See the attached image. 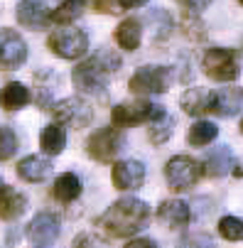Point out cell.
<instances>
[{
    "instance_id": "1",
    "label": "cell",
    "mask_w": 243,
    "mask_h": 248,
    "mask_svg": "<svg viewBox=\"0 0 243 248\" xmlns=\"http://www.w3.org/2000/svg\"><path fill=\"white\" fill-rule=\"evenodd\" d=\"M150 206L143 199L135 197H123L118 202H113L103 214L98 217V226L111 233L113 238H130L137 231H143L150 221Z\"/></svg>"
},
{
    "instance_id": "2",
    "label": "cell",
    "mask_w": 243,
    "mask_h": 248,
    "mask_svg": "<svg viewBox=\"0 0 243 248\" xmlns=\"http://www.w3.org/2000/svg\"><path fill=\"white\" fill-rule=\"evenodd\" d=\"M121 57L113 49H98L93 57L81 62L74 69V84L86 93H101L108 79L121 69Z\"/></svg>"
},
{
    "instance_id": "3",
    "label": "cell",
    "mask_w": 243,
    "mask_h": 248,
    "mask_svg": "<svg viewBox=\"0 0 243 248\" xmlns=\"http://www.w3.org/2000/svg\"><path fill=\"white\" fill-rule=\"evenodd\" d=\"M204 174V167L199 160L189 157V155H175L172 160H167L165 165V177L169 182V189L175 192H187L192 189Z\"/></svg>"
},
{
    "instance_id": "4",
    "label": "cell",
    "mask_w": 243,
    "mask_h": 248,
    "mask_svg": "<svg viewBox=\"0 0 243 248\" xmlns=\"http://www.w3.org/2000/svg\"><path fill=\"white\" fill-rule=\"evenodd\" d=\"M47 45L61 59H79L89 49V37L79 27H64V30H57V32L49 34Z\"/></svg>"
},
{
    "instance_id": "5",
    "label": "cell",
    "mask_w": 243,
    "mask_h": 248,
    "mask_svg": "<svg viewBox=\"0 0 243 248\" xmlns=\"http://www.w3.org/2000/svg\"><path fill=\"white\" fill-rule=\"evenodd\" d=\"M172 84V69L169 66H140L130 77V91L133 93H165Z\"/></svg>"
},
{
    "instance_id": "6",
    "label": "cell",
    "mask_w": 243,
    "mask_h": 248,
    "mask_svg": "<svg viewBox=\"0 0 243 248\" xmlns=\"http://www.w3.org/2000/svg\"><path fill=\"white\" fill-rule=\"evenodd\" d=\"M165 108L155 106L150 101H125L113 106L111 111V121L113 125H135V123H150L152 118H157Z\"/></svg>"
},
{
    "instance_id": "7",
    "label": "cell",
    "mask_w": 243,
    "mask_h": 248,
    "mask_svg": "<svg viewBox=\"0 0 243 248\" xmlns=\"http://www.w3.org/2000/svg\"><path fill=\"white\" fill-rule=\"evenodd\" d=\"M123 143L125 140H123V133L118 128H101L89 138L86 153H89V157H93L98 162H111L121 153Z\"/></svg>"
},
{
    "instance_id": "8",
    "label": "cell",
    "mask_w": 243,
    "mask_h": 248,
    "mask_svg": "<svg viewBox=\"0 0 243 248\" xmlns=\"http://www.w3.org/2000/svg\"><path fill=\"white\" fill-rule=\"evenodd\" d=\"M204 74L212 77L214 81H233L238 74V66H236V57L231 49L224 47H212L209 52L204 54Z\"/></svg>"
},
{
    "instance_id": "9",
    "label": "cell",
    "mask_w": 243,
    "mask_h": 248,
    "mask_svg": "<svg viewBox=\"0 0 243 248\" xmlns=\"http://www.w3.org/2000/svg\"><path fill=\"white\" fill-rule=\"evenodd\" d=\"M52 113L59 123L74 125V128H86L93 121V108L81 98H61L59 103L52 106Z\"/></svg>"
},
{
    "instance_id": "10",
    "label": "cell",
    "mask_w": 243,
    "mask_h": 248,
    "mask_svg": "<svg viewBox=\"0 0 243 248\" xmlns=\"http://www.w3.org/2000/svg\"><path fill=\"white\" fill-rule=\"evenodd\" d=\"M111 180H113L116 189H121V192L133 189L135 192L145 182V165L140 160H121L111 170Z\"/></svg>"
},
{
    "instance_id": "11",
    "label": "cell",
    "mask_w": 243,
    "mask_h": 248,
    "mask_svg": "<svg viewBox=\"0 0 243 248\" xmlns=\"http://www.w3.org/2000/svg\"><path fill=\"white\" fill-rule=\"evenodd\" d=\"M27 238L34 243V246H49L59 238L61 233V221L59 217L49 214V211H40L30 224H27Z\"/></svg>"
},
{
    "instance_id": "12",
    "label": "cell",
    "mask_w": 243,
    "mask_h": 248,
    "mask_svg": "<svg viewBox=\"0 0 243 248\" xmlns=\"http://www.w3.org/2000/svg\"><path fill=\"white\" fill-rule=\"evenodd\" d=\"M27 59V45L15 30H0V69H17Z\"/></svg>"
},
{
    "instance_id": "13",
    "label": "cell",
    "mask_w": 243,
    "mask_h": 248,
    "mask_svg": "<svg viewBox=\"0 0 243 248\" xmlns=\"http://www.w3.org/2000/svg\"><path fill=\"white\" fill-rule=\"evenodd\" d=\"M157 217L167 229H184L192 219V211H189V204L182 199H167L160 204Z\"/></svg>"
},
{
    "instance_id": "14",
    "label": "cell",
    "mask_w": 243,
    "mask_h": 248,
    "mask_svg": "<svg viewBox=\"0 0 243 248\" xmlns=\"http://www.w3.org/2000/svg\"><path fill=\"white\" fill-rule=\"evenodd\" d=\"M17 22L27 30H45L52 20L49 13L42 3H34V0H22L17 5Z\"/></svg>"
},
{
    "instance_id": "15",
    "label": "cell",
    "mask_w": 243,
    "mask_h": 248,
    "mask_svg": "<svg viewBox=\"0 0 243 248\" xmlns=\"http://www.w3.org/2000/svg\"><path fill=\"white\" fill-rule=\"evenodd\" d=\"M17 174L25 182H45L52 174V162L42 155H27L17 165Z\"/></svg>"
},
{
    "instance_id": "16",
    "label": "cell",
    "mask_w": 243,
    "mask_h": 248,
    "mask_svg": "<svg viewBox=\"0 0 243 248\" xmlns=\"http://www.w3.org/2000/svg\"><path fill=\"white\" fill-rule=\"evenodd\" d=\"M212 96H214V91L194 86V89H187L182 93L180 103H182L184 113H189V116H204V113L212 111Z\"/></svg>"
},
{
    "instance_id": "17",
    "label": "cell",
    "mask_w": 243,
    "mask_h": 248,
    "mask_svg": "<svg viewBox=\"0 0 243 248\" xmlns=\"http://www.w3.org/2000/svg\"><path fill=\"white\" fill-rule=\"evenodd\" d=\"M27 209V197L13 187H3L0 189V219L5 221H15L25 214Z\"/></svg>"
},
{
    "instance_id": "18",
    "label": "cell",
    "mask_w": 243,
    "mask_h": 248,
    "mask_svg": "<svg viewBox=\"0 0 243 248\" xmlns=\"http://www.w3.org/2000/svg\"><path fill=\"white\" fill-rule=\"evenodd\" d=\"M241 111V89H224L212 96V113L231 118Z\"/></svg>"
},
{
    "instance_id": "19",
    "label": "cell",
    "mask_w": 243,
    "mask_h": 248,
    "mask_svg": "<svg viewBox=\"0 0 243 248\" xmlns=\"http://www.w3.org/2000/svg\"><path fill=\"white\" fill-rule=\"evenodd\" d=\"M140 40H143V25H140V20L128 17V20H123V22L118 25V30H116V42H118L121 49L133 52V49L140 47Z\"/></svg>"
},
{
    "instance_id": "20",
    "label": "cell",
    "mask_w": 243,
    "mask_h": 248,
    "mask_svg": "<svg viewBox=\"0 0 243 248\" xmlns=\"http://www.w3.org/2000/svg\"><path fill=\"white\" fill-rule=\"evenodd\" d=\"M79 194H81V180H79L74 172L59 174L57 180H54V185H52V197L59 199V202H64V204L74 202Z\"/></svg>"
},
{
    "instance_id": "21",
    "label": "cell",
    "mask_w": 243,
    "mask_h": 248,
    "mask_svg": "<svg viewBox=\"0 0 243 248\" xmlns=\"http://www.w3.org/2000/svg\"><path fill=\"white\" fill-rule=\"evenodd\" d=\"M30 101H32L30 89L20 81H10V84L3 86V91H0V106H3L5 111H17L22 106H27Z\"/></svg>"
},
{
    "instance_id": "22",
    "label": "cell",
    "mask_w": 243,
    "mask_h": 248,
    "mask_svg": "<svg viewBox=\"0 0 243 248\" xmlns=\"http://www.w3.org/2000/svg\"><path fill=\"white\" fill-rule=\"evenodd\" d=\"M206 165V174H212V177H224L231 172V165H233V155L226 145H219V148H212V153L206 155L204 160Z\"/></svg>"
},
{
    "instance_id": "23",
    "label": "cell",
    "mask_w": 243,
    "mask_h": 248,
    "mask_svg": "<svg viewBox=\"0 0 243 248\" xmlns=\"http://www.w3.org/2000/svg\"><path fill=\"white\" fill-rule=\"evenodd\" d=\"M40 145L47 155H59L64 148H66V130L59 125V123H52L42 130L40 135Z\"/></svg>"
},
{
    "instance_id": "24",
    "label": "cell",
    "mask_w": 243,
    "mask_h": 248,
    "mask_svg": "<svg viewBox=\"0 0 243 248\" xmlns=\"http://www.w3.org/2000/svg\"><path fill=\"white\" fill-rule=\"evenodd\" d=\"M216 135H219V128H216V123H212V121H197L192 128H189V135H187V140L194 145V148H204V145H209V143H214L216 140Z\"/></svg>"
},
{
    "instance_id": "25",
    "label": "cell",
    "mask_w": 243,
    "mask_h": 248,
    "mask_svg": "<svg viewBox=\"0 0 243 248\" xmlns=\"http://www.w3.org/2000/svg\"><path fill=\"white\" fill-rule=\"evenodd\" d=\"M172 130H175V121H172V116H167L165 111L150 121V140L152 145H162L167 143V140L172 138Z\"/></svg>"
},
{
    "instance_id": "26",
    "label": "cell",
    "mask_w": 243,
    "mask_h": 248,
    "mask_svg": "<svg viewBox=\"0 0 243 248\" xmlns=\"http://www.w3.org/2000/svg\"><path fill=\"white\" fill-rule=\"evenodd\" d=\"M81 13H84V3H79V0H64V3L49 15V20H54V22H74L76 17H81Z\"/></svg>"
},
{
    "instance_id": "27",
    "label": "cell",
    "mask_w": 243,
    "mask_h": 248,
    "mask_svg": "<svg viewBox=\"0 0 243 248\" xmlns=\"http://www.w3.org/2000/svg\"><path fill=\"white\" fill-rule=\"evenodd\" d=\"M148 22L152 25V37L155 40H165L172 32V17L165 10H152L148 13Z\"/></svg>"
},
{
    "instance_id": "28",
    "label": "cell",
    "mask_w": 243,
    "mask_h": 248,
    "mask_svg": "<svg viewBox=\"0 0 243 248\" xmlns=\"http://www.w3.org/2000/svg\"><path fill=\"white\" fill-rule=\"evenodd\" d=\"M20 148V140L15 135L13 128L8 125H0V160H10Z\"/></svg>"
},
{
    "instance_id": "29",
    "label": "cell",
    "mask_w": 243,
    "mask_h": 248,
    "mask_svg": "<svg viewBox=\"0 0 243 248\" xmlns=\"http://www.w3.org/2000/svg\"><path fill=\"white\" fill-rule=\"evenodd\" d=\"M219 233L226 241H241L243 238V221L238 217H224L219 221Z\"/></svg>"
},
{
    "instance_id": "30",
    "label": "cell",
    "mask_w": 243,
    "mask_h": 248,
    "mask_svg": "<svg viewBox=\"0 0 243 248\" xmlns=\"http://www.w3.org/2000/svg\"><path fill=\"white\" fill-rule=\"evenodd\" d=\"M72 248H111V243H108V238H103L96 231H84L74 238Z\"/></svg>"
},
{
    "instance_id": "31",
    "label": "cell",
    "mask_w": 243,
    "mask_h": 248,
    "mask_svg": "<svg viewBox=\"0 0 243 248\" xmlns=\"http://www.w3.org/2000/svg\"><path fill=\"white\" fill-rule=\"evenodd\" d=\"M177 248H216V246L206 233H187L180 238Z\"/></svg>"
},
{
    "instance_id": "32",
    "label": "cell",
    "mask_w": 243,
    "mask_h": 248,
    "mask_svg": "<svg viewBox=\"0 0 243 248\" xmlns=\"http://www.w3.org/2000/svg\"><path fill=\"white\" fill-rule=\"evenodd\" d=\"M93 5H96L98 13H108V15H111V13H121V8H118L116 0H96Z\"/></svg>"
},
{
    "instance_id": "33",
    "label": "cell",
    "mask_w": 243,
    "mask_h": 248,
    "mask_svg": "<svg viewBox=\"0 0 243 248\" xmlns=\"http://www.w3.org/2000/svg\"><path fill=\"white\" fill-rule=\"evenodd\" d=\"M180 3L184 5V8H189V10H206V8H209L212 5V0H180Z\"/></svg>"
},
{
    "instance_id": "34",
    "label": "cell",
    "mask_w": 243,
    "mask_h": 248,
    "mask_svg": "<svg viewBox=\"0 0 243 248\" xmlns=\"http://www.w3.org/2000/svg\"><path fill=\"white\" fill-rule=\"evenodd\" d=\"M125 248H157V243L152 238H133L125 243Z\"/></svg>"
},
{
    "instance_id": "35",
    "label": "cell",
    "mask_w": 243,
    "mask_h": 248,
    "mask_svg": "<svg viewBox=\"0 0 243 248\" xmlns=\"http://www.w3.org/2000/svg\"><path fill=\"white\" fill-rule=\"evenodd\" d=\"M116 3H118L121 10H128V8H140V5H145L148 0H116Z\"/></svg>"
},
{
    "instance_id": "36",
    "label": "cell",
    "mask_w": 243,
    "mask_h": 248,
    "mask_svg": "<svg viewBox=\"0 0 243 248\" xmlns=\"http://www.w3.org/2000/svg\"><path fill=\"white\" fill-rule=\"evenodd\" d=\"M79 3H84V5H86V3H89V0H79Z\"/></svg>"
},
{
    "instance_id": "37",
    "label": "cell",
    "mask_w": 243,
    "mask_h": 248,
    "mask_svg": "<svg viewBox=\"0 0 243 248\" xmlns=\"http://www.w3.org/2000/svg\"><path fill=\"white\" fill-rule=\"evenodd\" d=\"M0 189H3V180H0Z\"/></svg>"
},
{
    "instance_id": "38",
    "label": "cell",
    "mask_w": 243,
    "mask_h": 248,
    "mask_svg": "<svg viewBox=\"0 0 243 248\" xmlns=\"http://www.w3.org/2000/svg\"><path fill=\"white\" fill-rule=\"evenodd\" d=\"M47 3H54V0H47Z\"/></svg>"
}]
</instances>
